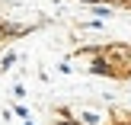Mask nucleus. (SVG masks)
Instances as JSON below:
<instances>
[{"label": "nucleus", "instance_id": "6e6552de", "mask_svg": "<svg viewBox=\"0 0 131 125\" xmlns=\"http://www.w3.org/2000/svg\"><path fill=\"white\" fill-rule=\"evenodd\" d=\"M128 125H131V119H128Z\"/></svg>", "mask_w": 131, "mask_h": 125}, {"label": "nucleus", "instance_id": "f257e3e1", "mask_svg": "<svg viewBox=\"0 0 131 125\" xmlns=\"http://www.w3.org/2000/svg\"><path fill=\"white\" fill-rule=\"evenodd\" d=\"M102 55L109 58V64H131V48L128 45H106Z\"/></svg>", "mask_w": 131, "mask_h": 125}, {"label": "nucleus", "instance_id": "39448f33", "mask_svg": "<svg viewBox=\"0 0 131 125\" xmlns=\"http://www.w3.org/2000/svg\"><path fill=\"white\" fill-rule=\"evenodd\" d=\"M96 16H102V19H106V16H112V6H106V3H96Z\"/></svg>", "mask_w": 131, "mask_h": 125}, {"label": "nucleus", "instance_id": "423d86ee", "mask_svg": "<svg viewBox=\"0 0 131 125\" xmlns=\"http://www.w3.org/2000/svg\"><path fill=\"white\" fill-rule=\"evenodd\" d=\"M13 61H16V55H13V51H10V55L3 58V71H6V68H13Z\"/></svg>", "mask_w": 131, "mask_h": 125}, {"label": "nucleus", "instance_id": "0eeeda50", "mask_svg": "<svg viewBox=\"0 0 131 125\" xmlns=\"http://www.w3.org/2000/svg\"><path fill=\"white\" fill-rule=\"evenodd\" d=\"M83 3H106V0H83Z\"/></svg>", "mask_w": 131, "mask_h": 125}, {"label": "nucleus", "instance_id": "7ed1b4c3", "mask_svg": "<svg viewBox=\"0 0 131 125\" xmlns=\"http://www.w3.org/2000/svg\"><path fill=\"white\" fill-rule=\"evenodd\" d=\"M54 125H80V119H74V116H70L67 109H61V119H58Z\"/></svg>", "mask_w": 131, "mask_h": 125}, {"label": "nucleus", "instance_id": "20e7f679", "mask_svg": "<svg viewBox=\"0 0 131 125\" xmlns=\"http://www.w3.org/2000/svg\"><path fill=\"white\" fill-rule=\"evenodd\" d=\"M80 125H99V116L96 112H80Z\"/></svg>", "mask_w": 131, "mask_h": 125}, {"label": "nucleus", "instance_id": "f03ea898", "mask_svg": "<svg viewBox=\"0 0 131 125\" xmlns=\"http://www.w3.org/2000/svg\"><path fill=\"white\" fill-rule=\"evenodd\" d=\"M90 71H93V74H102V77H115V74H118V71L109 64V58L102 55V51H99V55H93V61H90Z\"/></svg>", "mask_w": 131, "mask_h": 125}]
</instances>
